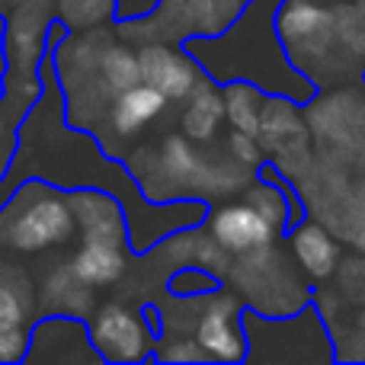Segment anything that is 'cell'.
I'll return each mask as SVG.
<instances>
[{
  "mask_svg": "<svg viewBox=\"0 0 365 365\" xmlns=\"http://www.w3.org/2000/svg\"><path fill=\"white\" fill-rule=\"evenodd\" d=\"M138 68L141 81L151 83L154 90L167 96V100H186L202 81V64L195 61V55L186 45L177 42H145L138 48Z\"/></svg>",
  "mask_w": 365,
  "mask_h": 365,
  "instance_id": "8",
  "label": "cell"
},
{
  "mask_svg": "<svg viewBox=\"0 0 365 365\" xmlns=\"http://www.w3.org/2000/svg\"><path fill=\"white\" fill-rule=\"evenodd\" d=\"M4 170H6V160H4V158H0V177H4Z\"/></svg>",
  "mask_w": 365,
  "mask_h": 365,
  "instance_id": "33",
  "label": "cell"
},
{
  "mask_svg": "<svg viewBox=\"0 0 365 365\" xmlns=\"http://www.w3.org/2000/svg\"><path fill=\"white\" fill-rule=\"evenodd\" d=\"M158 359H164V362H208V356L195 336L170 330V334L164 336V343L158 346Z\"/></svg>",
  "mask_w": 365,
  "mask_h": 365,
  "instance_id": "27",
  "label": "cell"
},
{
  "mask_svg": "<svg viewBox=\"0 0 365 365\" xmlns=\"http://www.w3.org/2000/svg\"><path fill=\"white\" fill-rule=\"evenodd\" d=\"M128 170L135 173L141 192L151 202L170 199H227L244 192L253 182V167L234 160L231 154H202L186 135H167L160 145H145L128 154Z\"/></svg>",
  "mask_w": 365,
  "mask_h": 365,
  "instance_id": "1",
  "label": "cell"
},
{
  "mask_svg": "<svg viewBox=\"0 0 365 365\" xmlns=\"http://www.w3.org/2000/svg\"><path fill=\"white\" fill-rule=\"evenodd\" d=\"M96 83H100L103 96H106L109 103H113L122 90L141 83L138 51L128 48L125 42H113V38H109L100 51V61H96Z\"/></svg>",
  "mask_w": 365,
  "mask_h": 365,
  "instance_id": "17",
  "label": "cell"
},
{
  "mask_svg": "<svg viewBox=\"0 0 365 365\" xmlns=\"http://www.w3.org/2000/svg\"><path fill=\"white\" fill-rule=\"evenodd\" d=\"M160 0H119L115 19H135V16H148L151 10H158Z\"/></svg>",
  "mask_w": 365,
  "mask_h": 365,
  "instance_id": "31",
  "label": "cell"
},
{
  "mask_svg": "<svg viewBox=\"0 0 365 365\" xmlns=\"http://www.w3.org/2000/svg\"><path fill=\"white\" fill-rule=\"evenodd\" d=\"M231 263H234V253L227 250V247L221 244V240L215 237L212 231H208V227H202L199 240H195L192 266L205 269L208 276H215V279H227V272H231Z\"/></svg>",
  "mask_w": 365,
  "mask_h": 365,
  "instance_id": "24",
  "label": "cell"
},
{
  "mask_svg": "<svg viewBox=\"0 0 365 365\" xmlns=\"http://www.w3.org/2000/svg\"><path fill=\"white\" fill-rule=\"evenodd\" d=\"M167 96L160 90H154L151 83H135V87L122 90L106 113V128L115 141H132L135 135H141L154 119H160L167 109Z\"/></svg>",
  "mask_w": 365,
  "mask_h": 365,
  "instance_id": "12",
  "label": "cell"
},
{
  "mask_svg": "<svg viewBox=\"0 0 365 365\" xmlns=\"http://www.w3.org/2000/svg\"><path fill=\"white\" fill-rule=\"evenodd\" d=\"M6 26H4V16H0V81H4L6 68H10V61H6Z\"/></svg>",
  "mask_w": 365,
  "mask_h": 365,
  "instance_id": "32",
  "label": "cell"
},
{
  "mask_svg": "<svg viewBox=\"0 0 365 365\" xmlns=\"http://www.w3.org/2000/svg\"><path fill=\"white\" fill-rule=\"evenodd\" d=\"M336 292L346 298L349 304L362 308L365 304V253H356V257H340L336 263Z\"/></svg>",
  "mask_w": 365,
  "mask_h": 365,
  "instance_id": "25",
  "label": "cell"
},
{
  "mask_svg": "<svg viewBox=\"0 0 365 365\" xmlns=\"http://www.w3.org/2000/svg\"><path fill=\"white\" fill-rule=\"evenodd\" d=\"M257 138H259L263 154L269 158V167L285 182H298L317 160L314 151H311L308 115L302 113L295 96L266 93Z\"/></svg>",
  "mask_w": 365,
  "mask_h": 365,
  "instance_id": "5",
  "label": "cell"
},
{
  "mask_svg": "<svg viewBox=\"0 0 365 365\" xmlns=\"http://www.w3.org/2000/svg\"><path fill=\"white\" fill-rule=\"evenodd\" d=\"M29 353V334L23 327L4 330L0 327V362H19Z\"/></svg>",
  "mask_w": 365,
  "mask_h": 365,
  "instance_id": "30",
  "label": "cell"
},
{
  "mask_svg": "<svg viewBox=\"0 0 365 365\" xmlns=\"http://www.w3.org/2000/svg\"><path fill=\"white\" fill-rule=\"evenodd\" d=\"M195 340L202 343L208 359L240 362L247 359V330L244 308L234 292H208L195 321Z\"/></svg>",
  "mask_w": 365,
  "mask_h": 365,
  "instance_id": "7",
  "label": "cell"
},
{
  "mask_svg": "<svg viewBox=\"0 0 365 365\" xmlns=\"http://www.w3.org/2000/svg\"><path fill=\"white\" fill-rule=\"evenodd\" d=\"M327 330L340 359H349V362L365 359V304L359 311H353L349 317H340L336 324H330Z\"/></svg>",
  "mask_w": 365,
  "mask_h": 365,
  "instance_id": "23",
  "label": "cell"
},
{
  "mask_svg": "<svg viewBox=\"0 0 365 365\" xmlns=\"http://www.w3.org/2000/svg\"><path fill=\"white\" fill-rule=\"evenodd\" d=\"M334 16L340 48L365 68V0H343L334 6Z\"/></svg>",
  "mask_w": 365,
  "mask_h": 365,
  "instance_id": "22",
  "label": "cell"
},
{
  "mask_svg": "<svg viewBox=\"0 0 365 365\" xmlns=\"http://www.w3.org/2000/svg\"><path fill=\"white\" fill-rule=\"evenodd\" d=\"M195 240H199V227H177V231H170L164 237V244H160V257H164V263H170V269L192 266Z\"/></svg>",
  "mask_w": 365,
  "mask_h": 365,
  "instance_id": "26",
  "label": "cell"
},
{
  "mask_svg": "<svg viewBox=\"0 0 365 365\" xmlns=\"http://www.w3.org/2000/svg\"><path fill=\"white\" fill-rule=\"evenodd\" d=\"M221 96H225V122L227 125L237 128V132L257 135L259 113H263V103H266L263 87H257L253 81H244V77H234V81H225Z\"/></svg>",
  "mask_w": 365,
  "mask_h": 365,
  "instance_id": "19",
  "label": "cell"
},
{
  "mask_svg": "<svg viewBox=\"0 0 365 365\" xmlns=\"http://www.w3.org/2000/svg\"><path fill=\"white\" fill-rule=\"evenodd\" d=\"M36 314V289L19 263H0V327L16 330Z\"/></svg>",
  "mask_w": 365,
  "mask_h": 365,
  "instance_id": "16",
  "label": "cell"
},
{
  "mask_svg": "<svg viewBox=\"0 0 365 365\" xmlns=\"http://www.w3.org/2000/svg\"><path fill=\"white\" fill-rule=\"evenodd\" d=\"M90 343L96 356L109 362H141L154 353V327L145 321V314L125 308L119 302L96 304L90 314Z\"/></svg>",
  "mask_w": 365,
  "mask_h": 365,
  "instance_id": "6",
  "label": "cell"
},
{
  "mask_svg": "<svg viewBox=\"0 0 365 365\" xmlns=\"http://www.w3.org/2000/svg\"><path fill=\"white\" fill-rule=\"evenodd\" d=\"M269 180H253L250 186L244 189V202H250L279 234L289 231L295 225V205L289 202V189H285V180L279 177L276 170H269Z\"/></svg>",
  "mask_w": 365,
  "mask_h": 365,
  "instance_id": "18",
  "label": "cell"
},
{
  "mask_svg": "<svg viewBox=\"0 0 365 365\" xmlns=\"http://www.w3.org/2000/svg\"><path fill=\"white\" fill-rule=\"evenodd\" d=\"M74 212L81 240H103V244L128 247V221L122 215V205L109 192L100 189H74L68 195Z\"/></svg>",
  "mask_w": 365,
  "mask_h": 365,
  "instance_id": "10",
  "label": "cell"
},
{
  "mask_svg": "<svg viewBox=\"0 0 365 365\" xmlns=\"http://www.w3.org/2000/svg\"><path fill=\"white\" fill-rule=\"evenodd\" d=\"M205 227L234 253H250L257 247H266V244H276L279 231L250 205V202H225L218 205L212 215H208Z\"/></svg>",
  "mask_w": 365,
  "mask_h": 365,
  "instance_id": "9",
  "label": "cell"
},
{
  "mask_svg": "<svg viewBox=\"0 0 365 365\" xmlns=\"http://www.w3.org/2000/svg\"><path fill=\"white\" fill-rule=\"evenodd\" d=\"M227 282L237 289L240 298L253 304L257 314L266 317H292L311 304L304 282L289 266V259L276 250V244L240 253L231 263Z\"/></svg>",
  "mask_w": 365,
  "mask_h": 365,
  "instance_id": "4",
  "label": "cell"
},
{
  "mask_svg": "<svg viewBox=\"0 0 365 365\" xmlns=\"http://www.w3.org/2000/svg\"><path fill=\"white\" fill-rule=\"evenodd\" d=\"M119 0H55V19L68 32L100 29L115 19Z\"/></svg>",
  "mask_w": 365,
  "mask_h": 365,
  "instance_id": "21",
  "label": "cell"
},
{
  "mask_svg": "<svg viewBox=\"0 0 365 365\" xmlns=\"http://www.w3.org/2000/svg\"><path fill=\"white\" fill-rule=\"evenodd\" d=\"M215 289H218V279L208 276L199 266H182V269H173V276H170V292L177 298L208 295V292H215Z\"/></svg>",
  "mask_w": 365,
  "mask_h": 365,
  "instance_id": "28",
  "label": "cell"
},
{
  "mask_svg": "<svg viewBox=\"0 0 365 365\" xmlns=\"http://www.w3.org/2000/svg\"><path fill=\"white\" fill-rule=\"evenodd\" d=\"M38 308L45 314H64V317H83L93 314L96 308V295H93V285H87L68 263L55 266L48 269L45 282L38 285Z\"/></svg>",
  "mask_w": 365,
  "mask_h": 365,
  "instance_id": "13",
  "label": "cell"
},
{
  "mask_svg": "<svg viewBox=\"0 0 365 365\" xmlns=\"http://www.w3.org/2000/svg\"><path fill=\"white\" fill-rule=\"evenodd\" d=\"M182 103L186 106L180 113V132L195 145H212L215 135L225 125V96H221V90L205 77Z\"/></svg>",
  "mask_w": 365,
  "mask_h": 365,
  "instance_id": "14",
  "label": "cell"
},
{
  "mask_svg": "<svg viewBox=\"0 0 365 365\" xmlns=\"http://www.w3.org/2000/svg\"><path fill=\"white\" fill-rule=\"evenodd\" d=\"M276 36L289 61L311 83L343 81L346 71L356 64L340 48L334 6L321 4V0H279Z\"/></svg>",
  "mask_w": 365,
  "mask_h": 365,
  "instance_id": "2",
  "label": "cell"
},
{
  "mask_svg": "<svg viewBox=\"0 0 365 365\" xmlns=\"http://www.w3.org/2000/svg\"><path fill=\"white\" fill-rule=\"evenodd\" d=\"M330 231L346 237L359 253H365V180H356L346 186L343 199L327 218Z\"/></svg>",
  "mask_w": 365,
  "mask_h": 365,
  "instance_id": "20",
  "label": "cell"
},
{
  "mask_svg": "<svg viewBox=\"0 0 365 365\" xmlns=\"http://www.w3.org/2000/svg\"><path fill=\"white\" fill-rule=\"evenodd\" d=\"M289 247H292V257H295L298 269L308 279H314V282L334 279L336 263H340V240H336V234L327 225H321L314 218L292 225Z\"/></svg>",
  "mask_w": 365,
  "mask_h": 365,
  "instance_id": "11",
  "label": "cell"
},
{
  "mask_svg": "<svg viewBox=\"0 0 365 365\" xmlns=\"http://www.w3.org/2000/svg\"><path fill=\"white\" fill-rule=\"evenodd\" d=\"M77 221L68 195L45 182H23L0 205V247L16 253H42L74 237Z\"/></svg>",
  "mask_w": 365,
  "mask_h": 365,
  "instance_id": "3",
  "label": "cell"
},
{
  "mask_svg": "<svg viewBox=\"0 0 365 365\" xmlns=\"http://www.w3.org/2000/svg\"><path fill=\"white\" fill-rule=\"evenodd\" d=\"M247 4H250V0H247Z\"/></svg>",
  "mask_w": 365,
  "mask_h": 365,
  "instance_id": "34",
  "label": "cell"
},
{
  "mask_svg": "<svg viewBox=\"0 0 365 365\" xmlns=\"http://www.w3.org/2000/svg\"><path fill=\"white\" fill-rule=\"evenodd\" d=\"M71 269L93 289H106L115 285L125 276V247L119 244H103V240H81V250L71 257Z\"/></svg>",
  "mask_w": 365,
  "mask_h": 365,
  "instance_id": "15",
  "label": "cell"
},
{
  "mask_svg": "<svg viewBox=\"0 0 365 365\" xmlns=\"http://www.w3.org/2000/svg\"><path fill=\"white\" fill-rule=\"evenodd\" d=\"M225 151L231 154L234 160H240V164H247V167H263V148H259V138L257 135H250V132H237V128H231V135H227V141H225Z\"/></svg>",
  "mask_w": 365,
  "mask_h": 365,
  "instance_id": "29",
  "label": "cell"
}]
</instances>
